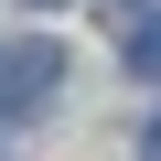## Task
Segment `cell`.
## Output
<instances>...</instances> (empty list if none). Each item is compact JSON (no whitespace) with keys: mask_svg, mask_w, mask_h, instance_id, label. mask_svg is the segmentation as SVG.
Returning <instances> with one entry per match:
<instances>
[{"mask_svg":"<svg viewBox=\"0 0 161 161\" xmlns=\"http://www.w3.org/2000/svg\"><path fill=\"white\" fill-rule=\"evenodd\" d=\"M140 161H161V108H150V129H140Z\"/></svg>","mask_w":161,"mask_h":161,"instance_id":"3","label":"cell"},{"mask_svg":"<svg viewBox=\"0 0 161 161\" xmlns=\"http://www.w3.org/2000/svg\"><path fill=\"white\" fill-rule=\"evenodd\" d=\"M129 64L161 75V11H129Z\"/></svg>","mask_w":161,"mask_h":161,"instance_id":"2","label":"cell"},{"mask_svg":"<svg viewBox=\"0 0 161 161\" xmlns=\"http://www.w3.org/2000/svg\"><path fill=\"white\" fill-rule=\"evenodd\" d=\"M54 75H64V43H11L0 54V118H43Z\"/></svg>","mask_w":161,"mask_h":161,"instance_id":"1","label":"cell"}]
</instances>
